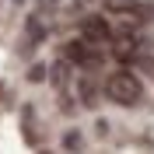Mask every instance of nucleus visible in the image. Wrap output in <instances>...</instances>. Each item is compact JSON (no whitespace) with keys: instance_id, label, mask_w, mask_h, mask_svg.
Returning a JSON list of instances; mask_svg holds the SVG:
<instances>
[{"instance_id":"obj_2","label":"nucleus","mask_w":154,"mask_h":154,"mask_svg":"<svg viewBox=\"0 0 154 154\" xmlns=\"http://www.w3.org/2000/svg\"><path fill=\"white\" fill-rule=\"evenodd\" d=\"M67 60L95 67V63H98L102 56H98V49H91V42H70V46H67Z\"/></svg>"},{"instance_id":"obj_3","label":"nucleus","mask_w":154,"mask_h":154,"mask_svg":"<svg viewBox=\"0 0 154 154\" xmlns=\"http://www.w3.org/2000/svg\"><path fill=\"white\" fill-rule=\"evenodd\" d=\"M84 32L91 38H109V28H105V21H88L84 25Z\"/></svg>"},{"instance_id":"obj_4","label":"nucleus","mask_w":154,"mask_h":154,"mask_svg":"<svg viewBox=\"0 0 154 154\" xmlns=\"http://www.w3.org/2000/svg\"><path fill=\"white\" fill-rule=\"evenodd\" d=\"M109 11H137V0H105Z\"/></svg>"},{"instance_id":"obj_1","label":"nucleus","mask_w":154,"mask_h":154,"mask_svg":"<svg viewBox=\"0 0 154 154\" xmlns=\"http://www.w3.org/2000/svg\"><path fill=\"white\" fill-rule=\"evenodd\" d=\"M105 95H109V102L130 109V105H140L144 84H140V77L130 74V70H116V74H109V81H105Z\"/></svg>"}]
</instances>
